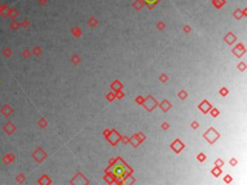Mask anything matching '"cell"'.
Here are the masks:
<instances>
[{
    "mask_svg": "<svg viewBox=\"0 0 247 185\" xmlns=\"http://www.w3.org/2000/svg\"><path fill=\"white\" fill-rule=\"evenodd\" d=\"M171 148L176 151V152L178 153V152H180V151L183 148V144L180 142V140H176L175 142L171 145Z\"/></svg>",
    "mask_w": 247,
    "mask_h": 185,
    "instance_id": "cell-2",
    "label": "cell"
},
{
    "mask_svg": "<svg viewBox=\"0 0 247 185\" xmlns=\"http://www.w3.org/2000/svg\"><path fill=\"white\" fill-rule=\"evenodd\" d=\"M204 137L207 139V141L210 144H213L219 138V134H218L217 131L214 130V129L211 127L204 134Z\"/></svg>",
    "mask_w": 247,
    "mask_h": 185,
    "instance_id": "cell-1",
    "label": "cell"
},
{
    "mask_svg": "<svg viewBox=\"0 0 247 185\" xmlns=\"http://www.w3.org/2000/svg\"><path fill=\"white\" fill-rule=\"evenodd\" d=\"M230 163H231V165H233V166H235V165L237 164V161H235V159H233V160H230Z\"/></svg>",
    "mask_w": 247,
    "mask_h": 185,
    "instance_id": "cell-12",
    "label": "cell"
},
{
    "mask_svg": "<svg viewBox=\"0 0 247 185\" xmlns=\"http://www.w3.org/2000/svg\"><path fill=\"white\" fill-rule=\"evenodd\" d=\"M163 125H164V128H167V127H168V125H167V123H164Z\"/></svg>",
    "mask_w": 247,
    "mask_h": 185,
    "instance_id": "cell-14",
    "label": "cell"
},
{
    "mask_svg": "<svg viewBox=\"0 0 247 185\" xmlns=\"http://www.w3.org/2000/svg\"><path fill=\"white\" fill-rule=\"evenodd\" d=\"M205 158H206V156L203 153H200L198 155V160H199V161H204Z\"/></svg>",
    "mask_w": 247,
    "mask_h": 185,
    "instance_id": "cell-10",
    "label": "cell"
},
{
    "mask_svg": "<svg viewBox=\"0 0 247 185\" xmlns=\"http://www.w3.org/2000/svg\"><path fill=\"white\" fill-rule=\"evenodd\" d=\"M160 107H161V109H163V111H167V110H168L170 107H171V104H169L168 103V101L167 100H164L162 103H161V105H160Z\"/></svg>",
    "mask_w": 247,
    "mask_h": 185,
    "instance_id": "cell-5",
    "label": "cell"
},
{
    "mask_svg": "<svg viewBox=\"0 0 247 185\" xmlns=\"http://www.w3.org/2000/svg\"><path fill=\"white\" fill-rule=\"evenodd\" d=\"M191 126L192 127H194V128H196L197 126H198V123H196V121H194V123H192V125H191Z\"/></svg>",
    "mask_w": 247,
    "mask_h": 185,
    "instance_id": "cell-13",
    "label": "cell"
},
{
    "mask_svg": "<svg viewBox=\"0 0 247 185\" xmlns=\"http://www.w3.org/2000/svg\"><path fill=\"white\" fill-rule=\"evenodd\" d=\"M224 180L226 181L227 183H229V182L232 180V178H231V176H227L226 178H225V179H224Z\"/></svg>",
    "mask_w": 247,
    "mask_h": 185,
    "instance_id": "cell-11",
    "label": "cell"
},
{
    "mask_svg": "<svg viewBox=\"0 0 247 185\" xmlns=\"http://www.w3.org/2000/svg\"><path fill=\"white\" fill-rule=\"evenodd\" d=\"M215 165H216V167H221L222 165H223V161H222L221 159H218L217 161H215Z\"/></svg>",
    "mask_w": 247,
    "mask_h": 185,
    "instance_id": "cell-9",
    "label": "cell"
},
{
    "mask_svg": "<svg viewBox=\"0 0 247 185\" xmlns=\"http://www.w3.org/2000/svg\"><path fill=\"white\" fill-rule=\"evenodd\" d=\"M210 114L212 115V117H216V116L219 114V111H218V110H216V109H212V111L210 112Z\"/></svg>",
    "mask_w": 247,
    "mask_h": 185,
    "instance_id": "cell-8",
    "label": "cell"
},
{
    "mask_svg": "<svg viewBox=\"0 0 247 185\" xmlns=\"http://www.w3.org/2000/svg\"><path fill=\"white\" fill-rule=\"evenodd\" d=\"M212 173H213V175H214L215 176H218L221 173V170L219 169V167H215L214 169L212 170Z\"/></svg>",
    "mask_w": 247,
    "mask_h": 185,
    "instance_id": "cell-6",
    "label": "cell"
},
{
    "mask_svg": "<svg viewBox=\"0 0 247 185\" xmlns=\"http://www.w3.org/2000/svg\"><path fill=\"white\" fill-rule=\"evenodd\" d=\"M113 173H115L116 176H124L125 175V169L122 167V166H118V167H115L113 169Z\"/></svg>",
    "mask_w": 247,
    "mask_h": 185,
    "instance_id": "cell-4",
    "label": "cell"
},
{
    "mask_svg": "<svg viewBox=\"0 0 247 185\" xmlns=\"http://www.w3.org/2000/svg\"><path fill=\"white\" fill-rule=\"evenodd\" d=\"M199 109L201 110V111H203L204 113H208L210 110L211 109V105L207 100H204L202 102L201 104L199 105Z\"/></svg>",
    "mask_w": 247,
    "mask_h": 185,
    "instance_id": "cell-3",
    "label": "cell"
},
{
    "mask_svg": "<svg viewBox=\"0 0 247 185\" xmlns=\"http://www.w3.org/2000/svg\"><path fill=\"white\" fill-rule=\"evenodd\" d=\"M220 94H221V96H227V94H228V90L226 89V88H222V89L220 90Z\"/></svg>",
    "mask_w": 247,
    "mask_h": 185,
    "instance_id": "cell-7",
    "label": "cell"
}]
</instances>
